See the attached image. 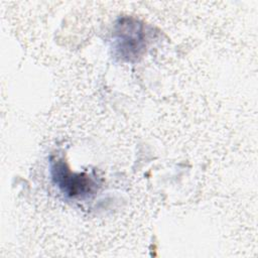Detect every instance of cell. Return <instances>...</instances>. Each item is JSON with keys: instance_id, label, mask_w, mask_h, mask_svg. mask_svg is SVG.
I'll return each instance as SVG.
<instances>
[{"instance_id": "cell-1", "label": "cell", "mask_w": 258, "mask_h": 258, "mask_svg": "<svg viewBox=\"0 0 258 258\" xmlns=\"http://www.w3.org/2000/svg\"><path fill=\"white\" fill-rule=\"evenodd\" d=\"M51 175L58 188L70 198H84L96 188V181L86 173L72 172L60 159L51 162Z\"/></svg>"}, {"instance_id": "cell-2", "label": "cell", "mask_w": 258, "mask_h": 258, "mask_svg": "<svg viewBox=\"0 0 258 258\" xmlns=\"http://www.w3.org/2000/svg\"><path fill=\"white\" fill-rule=\"evenodd\" d=\"M116 49L122 58L132 60L137 58L144 48L142 24L133 18H122L115 30Z\"/></svg>"}]
</instances>
